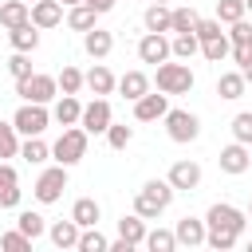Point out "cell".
<instances>
[{
  "mask_svg": "<svg viewBox=\"0 0 252 252\" xmlns=\"http://www.w3.org/2000/svg\"><path fill=\"white\" fill-rule=\"evenodd\" d=\"M173 185L165 181V177H154V181H146L138 193H134V213L138 217H146V220H158L169 205H173Z\"/></svg>",
  "mask_w": 252,
  "mask_h": 252,
  "instance_id": "cell-1",
  "label": "cell"
},
{
  "mask_svg": "<svg viewBox=\"0 0 252 252\" xmlns=\"http://www.w3.org/2000/svg\"><path fill=\"white\" fill-rule=\"evenodd\" d=\"M87 130L75 122V126H63V134L55 138V146H51V161H59V165H79L83 158H87Z\"/></svg>",
  "mask_w": 252,
  "mask_h": 252,
  "instance_id": "cell-2",
  "label": "cell"
},
{
  "mask_svg": "<svg viewBox=\"0 0 252 252\" xmlns=\"http://www.w3.org/2000/svg\"><path fill=\"white\" fill-rule=\"evenodd\" d=\"M197 43H201V55H205L209 63H220V59H228V51H232L220 20H197Z\"/></svg>",
  "mask_w": 252,
  "mask_h": 252,
  "instance_id": "cell-3",
  "label": "cell"
},
{
  "mask_svg": "<svg viewBox=\"0 0 252 252\" xmlns=\"http://www.w3.org/2000/svg\"><path fill=\"white\" fill-rule=\"evenodd\" d=\"M154 83H158V91L161 94H189L193 91V83H197V75L189 71V63L181 59V63H158V75H154Z\"/></svg>",
  "mask_w": 252,
  "mask_h": 252,
  "instance_id": "cell-4",
  "label": "cell"
},
{
  "mask_svg": "<svg viewBox=\"0 0 252 252\" xmlns=\"http://www.w3.org/2000/svg\"><path fill=\"white\" fill-rule=\"evenodd\" d=\"M205 228H213V232H232V236H244V228H248V217H244L236 205H228V201H217V205H209V213H205Z\"/></svg>",
  "mask_w": 252,
  "mask_h": 252,
  "instance_id": "cell-5",
  "label": "cell"
},
{
  "mask_svg": "<svg viewBox=\"0 0 252 252\" xmlns=\"http://www.w3.org/2000/svg\"><path fill=\"white\" fill-rule=\"evenodd\" d=\"M16 94L24 98V102H51L55 94H59V83H55V75H43V71H32V75H24V79H16Z\"/></svg>",
  "mask_w": 252,
  "mask_h": 252,
  "instance_id": "cell-6",
  "label": "cell"
},
{
  "mask_svg": "<svg viewBox=\"0 0 252 252\" xmlns=\"http://www.w3.org/2000/svg\"><path fill=\"white\" fill-rule=\"evenodd\" d=\"M161 122H165L169 142H177V146H189V142L201 138V118H197L193 110H165Z\"/></svg>",
  "mask_w": 252,
  "mask_h": 252,
  "instance_id": "cell-7",
  "label": "cell"
},
{
  "mask_svg": "<svg viewBox=\"0 0 252 252\" xmlns=\"http://www.w3.org/2000/svg\"><path fill=\"white\" fill-rule=\"evenodd\" d=\"M12 126H16V134H20V138L43 134V130L51 126V110H47L43 102H24V106L12 114Z\"/></svg>",
  "mask_w": 252,
  "mask_h": 252,
  "instance_id": "cell-8",
  "label": "cell"
},
{
  "mask_svg": "<svg viewBox=\"0 0 252 252\" xmlns=\"http://www.w3.org/2000/svg\"><path fill=\"white\" fill-rule=\"evenodd\" d=\"M63 189H67V165H47L39 177H35V185H32V193H35V201L39 205H55L59 197H63Z\"/></svg>",
  "mask_w": 252,
  "mask_h": 252,
  "instance_id": "cell-9",
  "label": "cell"
},
{
  "mask_svg": "<svg viewBox=\"0 0 252 252\" xmlns=\"http://www.w3.org/2000/svg\"><path fill=\"white\" fill-rule=\"evenodd\" d=\"M114 122V110H110V102L106 98H91L87 106H83V114H79V126L87 130V134H106V126Z\"/></svg>",
  "mask_w": 252,
  "mask_h": 252,
  "instance_id": "cell-10",
  "label": "cell"
},
{
  "mask_svg": "<svg viewBox=\"0 0 252 252\" xmlns=\"http://www.w3.org/2000/svg\"><path fill=\"white\" fill-rule=\"evenodd\" d=\"M165 181H169L177 193H193V189L201 185V165H197V161H189V158H181V161H173V165H169Z\"/></svg>",
  "mask_w": 252,
  "mask_h": 252,
  "instance_id": "cell-11",
  "label": "cell"
},
{
  "mask_svg": "<svg viewBox=\"0 0 252 252\" xmlns=\"http://www.w3.org/2000/svg\"><path fill=\"white\" fill-rule=\"evenodd\" d=\"M138 59L142 63H165V59H173L169 55V39H165V32H146L142 39H138Z\"/></svg>",
  "mask_w": 252,
  "mask_h": 252,
  "instance_id": "cell-12",
  "label": "cell"
},
{
  "mask_svg": "<svg viewBox=\"0 0 252 252\" xmlns=\"http://www.w3.org/2000/svg\"><path fill=\"white\" fill-rule=\"evenodd\" d=\"M217 165H220V173H228V177H240V173H248V165H252V154H248V146H244V142H232V146H224V150H220Z\"/></svg>",
  "mask_w": 252,
  "mask_h": 252,
  "instance_id": "cell-13",
  "label": "cell"
},
{
  "mask_svg": "<svg viewBox=\"0 0 252 252\" xmlns=\"http://www.w3.org/2000/svg\"><path fill=\"white\" fill-rule=\"evenodd\" d=\"M165 110H169V94H154V91H146L142 98H134V118L138 122H158V118H165Z\"/></svg>",
  "mask_w": 252,
  "mask_h": 252,
  "instance_id": "cell-14",
  "label": "cell"
},
{
  "mask_svg": "<svg viewBox=\"0 0 252 252\" xmlns=\"http://www.w3.org/2000/svg\"><path fill=\"white\" fill-rule=\"evenodd\" d=\"M39 32H51L63 24V4L59 0H32V16H28Z\"/></svg>",
  "mask_w": 252,
  "mask_h": 252,
  "instance_id": "cell-15",
  "label": "cell"
},
{
  "mask_svg": "<svg viewBox=\"0 0 252 252\" xmlns=\"http://www.w3.org/2000/svg\"><path fill=\"white\" fill-rule=\"evenodd\" d=\"M20 197H24V189H20L16 165L0 161V209H20Z\"/></svg>",
  "mask_w": 252,
  "mask_h": 252,
  "instance_id": "cell-16",
  "label": "cell"
},
{
  "mask_svg": "<svg viewBox=\"0 0 252 252\" xmlns=\"http://www.w3.org/2000/svg\"><path fill=\"white\" fill-rule=\"evenodd\" d=\"M173 236H177V248H201V244H205V220L181 217V220L173 224Z\"/></svg>",
  "mask_w": 252,
  "mask_h": 252,
  "instance_id": "cell-17",
  "label": "cell"
},
{
  "mask_svg": "<svg viewBox=\"0 0 252 252\" xmlns=\"http://www.w3.org/2000/svg\"><path fill=\"white\" fill-rule=\"evenodd\" d=\"M83 51H87L91 59H106V55L114 51V32H102V28L94 24L91 32H83Z\"/></svg>",
  "mask_w": 252,
  "mask_h": 252,
  "instance_id": "cell-18",
  "label": "cell"
},
{
  "mask_svg": "<svg viewBox=\"0 0 252 252\" xmlns=\"http://www.w3.org/2000/svg\"><path fill=\"white\" fill-rule=\"evenodd\" d=\"M114 83H118V79H114V71H110L106 63H94V67L83 75V87H87L91 94H98V98H106V94L114 91Z\"/></svg>",
  "mask_w": 252,
  "mask_h": 252,
  "instance_id": "cell-19",
  "label": "cell"
},
{
  "mask_svg": "<svg viewBox=\"0 0 252 252\" xmlns=\"http://www.w3.org/2000/svg\"><path fill=\"white\" fill-rule=\"evenodd\" d=\"M118 94L126 98V102H134V98H142L146 91H150V75L146 71H126V75H118Z\"/></svg>",
  "mask_w": 252,
  "mask_h": 252,
  "instance_id": "cell-20",
  "label": "cell"
},
{
  "mask_svg": "<svg viewBox=\"0 0 252 252\" xmlns=\"http://www.w3.org/2000/svg\"><path fill=\"white\" fill-rule=\"evenodd\" d=\"M71 220H75L79 228H91V224L102 220V205H98L94 197H79V201L71 205Z\"/></svg>",
  "mask_w": 252,
  "mask_h": 252,
  "instance_id": "cell-21",
  "label": "cell"
},
{
  "mask_svg": "<svg viewBox=\"0 0 252 252\" xmlns=\"http://www.w3.org/2000/svg\"><path fill=\"white\" fill-rule=\"evenodd\" d=\"M79 114H83V102H79L75 94H59V98H55V106H51V118H55L59 126H75V122H79Z\"/></svg>",
  "mask_w": 252,
  "mask_h": 252,
  "instance_id": "cell-22",
  "label": "cell"
},
{
  "mask_svg": "<svg viewBox=\"0 0 252 252\" xmlns=\"http://www.w3.org/2000/svg\"><path fill=\"white\" fill-rule=\"evenodd\" d=\"M20 158L28 165H43V161H51V146L43 142V134H32V138L20 142Z\"/></svg>",
  "mask_w": 252,
  "mask_h": 252,
  "instance_id": "cell-23",
  "label": "cell"
},
{
  "mask_svg": "<svg viewBox=\"0 0 252 252\" xmlns=\"http://www.w3.org/2000/svg\"><path fill=\"white\" fill-rule=\"evenodd\" d=\"M47 236H51V244L55 248H75L79 244V224L67 217V220H51L47 224Z\"/></svg>",
  "mask_w": 252,
  "mask_h": 252,
  "instance_id": "cell-24",
  "label": "cell"
},
{
  "mask_svg": "<svg viewBox=\"0 0 252 252\" xmlns=\"http://www.w3.org/2000/svg\"><path fill=\"white\" fill-rule=\"evenodd\" d=\"M8 39H12L16 51H28V55H32V51L39 47V28L28 20V24H20V28H8Z\"/></svg>",
  "mask_w": 252,
  "mask_h": 252,
  "instance_id": "cell-25",
  "label": "cell"
},
{
  "mask_svg": "<svg viewBox=\"0 0 252 252\" xmlns=\"http://www.w3.org/2000/svg\"><path fill=\"white\" fill-rule=\"evenodd\" d=\"M244 75H240V67L236 71H220V79H217V94L224 98V102H236L240 94H244Z\"/></svg>",
  "mask_w": 252,
  "mask_h": 252,
  "instance_id": "cell-26",
  "label": "cell"
},
{
  "mask_svg": "<svg viewBox=\"0 0 252 252\" xmlns=\"http://www.w3.org/2000/svg\"><path fill=\"white\" fill-rule=\"evenodd\" d=\"M28 16H32L28 0H0V24L4 28H20V24H28Z\"/></svg>",
  "mask_w": 252,
  "mask_h": 252,
  "instance_id": "cell-27",
  "label": "cell"
},
{
  "mask_svg": "<svg viewBox=\"0 0 252 252\" xmlns=\"http://www.w3.org/2000/svg\"><path fill=\"white\" fill-rule=\"evenodd\" d=\"M201 51V43H197V32H173V39H169V55L173 59H193Z\"/></svg>",
  "mask_w": 252,
  "mask_h": 252,
  "instance_id": "cell-28",
  "label": "cell"
},
{
  "mask_svg": "<svg viewBox=\"0 0 252 252\" xmlns=\"http://www.w3.org/2000/svg\"><path fill=\"white\" fill-rule=\"evenodd\" d=\"M94 24H98V12L91 4H71V12H67V28L71 32H91Z\"/></svg>",
  "mask_w": 252,
  "mask_h": 252,
  "instance_id": "cell-29",
  "label": "cell"
},
{
  "mask_svg": "<svg viewBox=\"0 0 252 252\" xmlns=\"http://www.w3.org/2000/svg\"><path fill=\"white\" fill-rule=\"evenodd\" d=\"M118 236H122L126 244H134V248H138V244L146 240V217H138V213L122 217V220H118Z\"/></svg>",
  "mask_w": 252,
  "mask_h": 252,
  "instance_id": "cell-30",
  "label": "cell"
},
{
  "mask_svg": "<svg viewBox=\"0 0 252 252\" xmlns=\"http://www.w3.org/2000/svg\"><path fill=\"white\" fill-rule=\"evenodd\" d=\"M169 16H173L169 4H150L146 16H142V24H146V32H169Z\"/></svg>",
  "mask_w": 252,
  "mask_h": 252,
  "instance_id": "cell-31",
  "label": "cell"
},
{
  "mask_svg": "<svg viewBox=\"0 0 252 252\" xmlns=\"http://www.w3.org/2000/svg\"><path fill=\"white\" fill-rule=\"evenodd\" d=\"M150 252H173L177 248V236L173 228H146V240H142Z\"/></svg>",
  "mask_w": 252,
  "mask_h": 252,
  "instance_id": "cell-32",
  "label": "cell"
},
{
  "mask_svg": "<svg viewBox=\"0 0 252 252\" xmlns=\"http://www.w3.org/2000/svg\"><path fill=\"white\" fill-rule=\"evenodd\" d=\"M16 228H20L24 236H32V240H39V236L47 232V220H43L39 213H32V209H24V213L16 217Z\"/></svg>",
  "mask_w": 252,
  "mask_h": 252,
  "instance_id": "cell-33",
  "label": "cell"
},
{
  "mask_svg": "<svg viewBox=\"0 0 252 252\" xmlns=\"http://www.w3.org/2000/svg\"><path fill=\"white\" fill-rule=\"evenodd\" d=\"M106 244H110V240L98 232V224H91V228H79V244H75L79 252H106Z\"/></svg>",
  "mask_w": 252,
  "mask_h": 252,
  "instance_id": "cell-34",
  "label": "cell"
},
{
  "mask_svg": "<svg viewBox=\"0 0 252 252\" xmlns=\"http://www.w3.org/2000/svg\"><path fill=\"white\" fill-rule=\"evenodd\" d=\"M55 83H59V94H79V91H83V71L67 63V67L55 75Z\"/></svg>",
  "mask_w": 252,
  "mask_h": 252,
  "instance_id": "cell-35",
  "label": "cell"
},
{
  "mask_svg": "<svg viewBox=\"0 0 252 252\" xmlns=\"http://www.w3.org/2000/svg\"><path fill=\"white\" fill-rule=\"evenodd\" d=\"M4 158H20V134L12 122H0V161Z\"/></svg>",
  "mask_w": 252,
  "mask_h": 252,
  "instance_id": "cell-36",
  "label": "cell"
},
{
  "mask_svg": "<svg viewBox=\"0 0 252 252\" xmlns=\"http://www.w3.org/2000/svg\"><path fill=\"white\" fill-rule=\"evenodd\" d=\"M106 142H110V150H126V146L134 142V126H126V122H110V126H106Z\"/></svg>",
  "mask_w": 252,
  "mask_h": 252,
  "instance_id": "cell-37",
  "label": "cell"
},
{
  "mask_svg": "<svg viewBox=\"0 0 252 252\" xmlns=\"http://www.w3.org/2000/svg\"><path fill=\"white\" fill-rule=\"evenodd\" d=\"M197 12L193 8H173V16H169V32H197Z\"/></svg>",
  "mask_w": 252,
  "mask_h": 252,
  "instance_id": "cell-38",
  "label": "cell"
},
{
  "mask_svg": "<svg viewBox=\"0 0 252 252\" xmlns=\"http://www.w3.org/2000/svg\"><path fill=\"white\" fill-rule=\"evenodd\" d=\"M217 20H220V24L244 20V0H217Z\"/></svg>",
  "mask_w": 252,
  "mask_h": 252,
  "instance_id": "cell-39",
  "label": "cell"
},
{
  "mask_svg": "<svg viewBox=\"0 0 252 252\" xmlns=\"http://www.w3.org/2000/svg\"><path fill=\"white\" fill-rule=\"evenodd\" d=\"M32 244H35V240H32V236H24L20 228H12V232H4V236H0V248H4V252H28Z\"/></svg>",
  "mask_w": 252,
  "mask_h": 252,
  "instance_id": "cell-40",
  "label": "cell"
},
{
  "mask_svg": "<svg viewBox=\"0 0 252 252\" xmlns=\"http://www.w3.org/2000/svg\"><path fill=\"white\" fill-rule=\"evenodd\" d=\"M232 138L244 142V146H252V110H240L232 118Z\"/></svg>",
  "mask_w": 252,
  "mask_h": 252,
  "instance_id": "cell-41",
  "label": "cell"
},
{
  "mask_svg": "<svg viewBox=\"0 0 252 252\" xmlns=\"http://www.w3.org/2000/svg\"><path fill=\"white\" fill-rule=\"evenodd\" d=\"M8 75H12V79L32 75V59H28V51H12V55H8Z\"/></svg>",
  "mask_w": 252,
  "mask_h": 252,
  "instance_id": "cell-42",
  "label": "cell"
},
{
  "mask_svg": "<svg viewBox=\"0 0 252 252\" xmlns=\"http://www.w3.org/2000/svg\"><path fill=\"white\" fill-rule=\"evenodd\" d=\"M236 240H240V236H232V232H213V228H205V244H209V248H217V252L236 248Z\"/></svg>",
  "mask_w": 252,
  "mask_h": 252,
  "instance_id": "cell-43",
  "label": "cell"
},
{
  "mask_svg": "<svg viewBox=\"0 0 252 252\" xmlns=\"http://www.w3.org/2000/svg\"><path fill=\"white\" fill-rule=\"evenodd\" d=\"M224 35H228V43H248L252 39V24L248 20H236V24H228Z\"/></svg>",
  "mask_w": 252,
  "mask_h": 252,
  "instance_id": "cell-44",
  "label": "cell"
},
{
  "mask_svg": "<svg viewBox=\"0 0 252 252\" xmlns=\"http://www.w3.org/2000/svg\"><path fill=\"white\" fill-rule=\"evenodd\" d=\"M228 55H232V63H236V67H248V63H252V39H248V43H232V51H228Z\"/></svg>",
  "mask_w": 252,
  "mask_h": 252,
  "instance_id": "cell-45",
  "label": "cell"
},
{
  "mask_svg": "<svg viewBox=\"0 0 252 252\" xmlns=\"http://www.w3.org/2000/svg\"><path fill=\"white\" fill-rule=\"evenodd\" d=\"M83 4H91V8L98 12V16H106V12L114 8V0H83Z\"/></svg>",
  "mask_w": 252,
  "mask_h": 252,
  "instance_id": "cell-46",
  "label": "cell"
},
{
  "mask_svg": "<svg viewBox=\"0 0 252 252\" xmlns=\"http://www.w3.org/2000/svg\"><path fill=\"white\" fill-rule=\"evenodd\" d=\"M240 75H244V83H252V63H248V67H240Z\"/></svg>",
  "mask_w": 252,
  "mask_h": 252,
  "instance_id": "cell-47",
  "label": "cell"
},
{
  "mask_svg": "<svg viewBox=\"0 0 252 252\" xmlns=\"http://www.w3.org/2000/svg\"><path fill=\"white\" fill-rule=\"evenodd\" d=\"M59 4H67V8H71V4H83V0H59Z\"/></svg>",
  "mask_w": 252,
  "mask_h": 252,
  "instance_id": "cell-48",
  "label": "cell"
},
{
  "mask_svg": "<svg viewBox=\"0 0 252 252\" xmlns=\"http://www.w3.org/2000/svg\"><path fill=\"white\" fill-rule=\"evenodd\" d=\"M244 217H248V224H252V201H248V213H244Z\"/></svg>",
  "mask_w": 252,
  "mask_h": 252,
  "instance_id": "cell-49",
  "label": "cell"
},
{
  "mask_svg": "<svg viewBox=\"0 0 252 252\" xmlns=\"http://www.w3.org/2000/svg\"><path fill=\"white\" fill-rule=\"evenodd\" d=\"M244 12H252V0H244Z\"/></svg>",
  "mask_w": 252,
  "mask_h": 252,
  "instance_id": "cell-50",
  "label": "cell"
},
{
  "mask_svg": "<svg viewBox=\"0 0 252 252\" xmlns=\"http://www.w3.org/2000/svg\"><path fill=\"white\" fill-rule=\"evenodd\" d=\"M150 4H169V0H150Z\"/></svg>",
  "mask_w": 252,
  "mask_h": 252,
  "instance_id": "cell-51",
  "label": "cell"
},
{
  "mask_svg": "<svg viewBox=\"0 0 252 252\" xmlns=\"http://www.w3.org/2000/svg\"><path fill=\"white\" fill-rule=\"evenodd\" d=\"M248 252H252V240H248Z\"/></svg>",
  "mask_w": 252,
  "mask_h": 252,
  "instance_id": "cell-52",
  "label": "cell"
}]
</instances>
